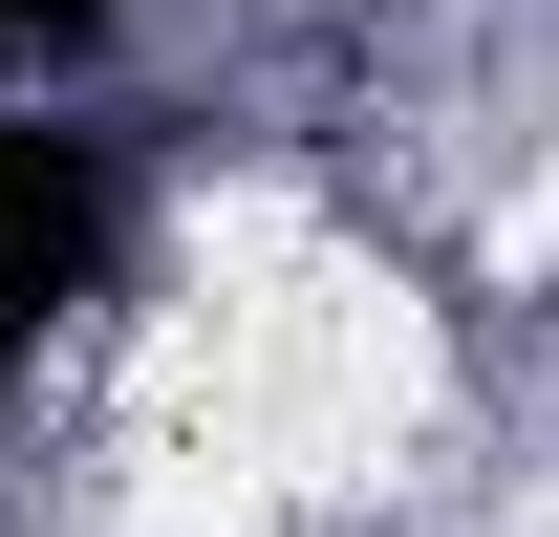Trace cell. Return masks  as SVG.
I'll list each match as a JSON object with an SVG mask.
<instances>
[{
	"instance_id": "1",
	"label": "cell",
	"mask_w": 559,
	"mask_h": 537,
	"mask_svg": "<svg viewBox=\"0 0 559 537\" xmlns=\"http://www.w3.org/2000/svg\"><path fill=\"white\" fill-rule=\"evenodd\" d=\"M108 279V151L44 130V108H0V344H44Z\"/></svg>"
},
{
	"instance_id": "2",
	"label": "cell",
	"mask_w": 559,
	"mask_h": 537,
	"mask_svg": "<svg viewBox=\"0 0 559 537\" xmlns=\"http://www.w3.org/2000/svg\"><path fill=\"white\" fill-rule=\"evenodd\" d=\"M108 0H0V65H44V44H86Z\"/></svg>"
}]
</instances>
